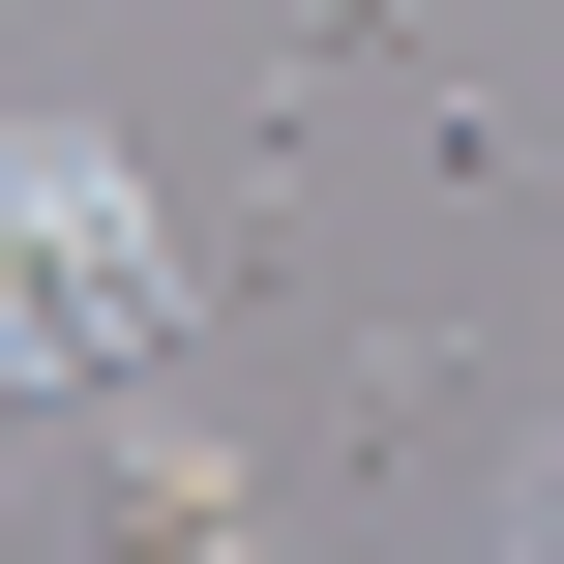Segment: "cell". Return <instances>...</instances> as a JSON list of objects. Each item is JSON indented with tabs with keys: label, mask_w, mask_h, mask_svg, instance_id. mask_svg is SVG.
I'll return each instance as SVG.
<instances>
[{
	"label": "cell",
	"mask_w": 564,
	"mask_h": 564,
	"mask_svg": "<svg viewBox=\"0 0 564 564\" xmlns=\"http://www.w3.org/2000/svg\"><path fill=\"white\" fill-rule=\"evenodd\" d=\"M476 416H506V357H476V327H357V476H446Z\"/></svg>",
	"instance_id": "1"
}]
</instances>
